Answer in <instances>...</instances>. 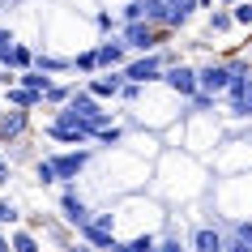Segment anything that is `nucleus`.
<instances>
[{
  "instance_id": "f257e3e1",
  "label": "nucleus",
  "mask_w": 252,
  "mask_h": 252,
  "mask_svg": "<svg viewBox=\"0 0 252 252\" xmlns=\"http://www.w3.org/2000/svg\"><path fill=\"white\" fill-rule=\"evenodd\" d=\"M43 133L52 137V141H64V146H90V141H94V124H86V120L73 116L68 107H60Z\"/></svg>"
},
{
  "instance_id": "f03ea898",
  "label": "nucleus",
  "mask_w": 252,
  "mask_h": 252,
  "mask_svg": "<svg viewBox=\"0 0 252 252\" xmlns=\"http://www.w3.org/2000/svg\"><path fill=\"white\" fill-rule=\"evenodd\" d=\"M175 56L171 52H141L137 60H128V64L120 68L124 73V81H137V86H154V81L162 77V68L171 64Z\"/></svg>"
},
{
  "instance_id": "7ed1b4c3",
  "label": "nucleus",
  "mask_w": 252,
  "mask_h": 252,
  "mask_svg": "<svg viewBox=\"0 0 252 252\" xmlns=\"http://www.w3.org/2000/svg\"><path fill=\"white\" fill-rule=\"evenodd\" d=\"M77 235H81V244H90V248L111 252V244H116V214H111V210L90 214V218L77 226Z\"/></svg>"
},
{
  "instance_id": "20e7f679",
  "label": "nucleus",
  "mask_w": 252,
  "mask_h": 252,
  "mask_svg": "<svg viewBox=\"0 0 252 252\" xmlns=\"http://www.w3.org/2000/svg\"><path fill=\"white\" fill-rule=\"evenodd\" d=\"M171 30L154 26V22H124L120 26V39L128 43V52H158V43L167 39Z\"/></svg>"
},
{
  "instance_id": "39448f33",
  "label": "nucleus",
  "mask_w": 252,
  "mask_h": 252,
  "mask_svg": "<svg viewBox=\"0 0 252 252\" xmlns=\"http://www.w3.org/2000/svg\"><path fill=\"white\" fill-rule=\"evenodd\" d=\"M68 111H73V116H81L86 120V124H94V128H103V124H111V111H107L103 103H98V98H94L90 90H86V86H73V94H68Z\"/></svg>"
},
{
  "instance_id": "423d86ee",
  "label": "nucleus",
  "mask_w": 252,
  "mask_h": 252,
  "mask_svg": "<svg viewBox=\"0 0 252 252\" xmlns=\"http://www.w3.org/2000/svg\"><path fill=\"white\" fill-rule=\"evenodd\" d=\"M56 167V184H77V175L90 167V150H64V154H47Z\"/></svg>"
},
{
  "instance_id": "0eeeda50",
  "label": "nucleus",
  "mask_w": 252,
  "mask_h": 252,
  "mask_svg": "<svg viewBox=\"0 0 252 252\" xmlns=\"http://www.w3.org/2000/svg\"><path fill=\"white\" fill-rule=\"evenodd\" d=\"M158 81H162L171 94H180V98H192V94H197V68L184 64V60H171V64L162 68Z\"/></svg>"
},
{
  "instance_id": "6e6552de",
  "label": "nucleus",
  "mask_w": 252,
  "mask_h": 252,
  "mask_svg": "<svg viewBox=\"0 0 252 252\" xmlns=\"http://www.w3.org/2000/svg\"><path fill=\"white\" fill-rule=\"evenodd\" d=\"M226 86H231V60H226V64H201V68H197V90H201V94L222 98Z\"/></svg>"
},
{
  "instance_id": "1a4fd4ad",
  "label": "nucleus",
  "mask_w": 252,
  "mask_h": 252,
  "mask_svg": "<svg viewBox=\"0 0 252 252\" xmlns=\"http://www.w3.org/2000/svg\"><path fill=\"white\" fill-rule=\"evenodd\" d=\"M94 60H98V73H107V68H124V64H128V43L120 39V34L94 43Z\"/></svg>"
},
{
  "instance_id": "9d476101",
  "label": "nucleus",
  "mask_w": 252,
  "mask_h": 252,
  "mask_svg": "<svg viewBox=\"0 0 252 252\" xmlns=\"http://www.w3.org/2000/svg\"><path fill=\"white\" fill-rule=\"evenodd\" d=\"M90 205L81 201V192H77V184H64V192H60V218H64L68 226H81L86 218H90Z\"/></svg>"
},
{
  "instance_id": "9b49d317",
  "label": "nucleus",
  "mask_w": 252,
  "mask_h": 252,
  "mask_svg": "<svg viewBox=\"0 0 252 252\" xmlns=\"http://www.w3.org/2000/svg\"><path fill=\"white\" fill-rule=\"evenodd\" d=\"M120 86H124V73L120 68H107V73H94L90 81H86V90L103 103V98H120Z\"/></svg>"
},
{
  "instance_id": "f8f14e48",
  "label": "nucleus",
  "mask_w": 252,
  "mask_h": 252,
  "mask_svg": "<svg viewBox=\"0 0 252 252\" xmlns=\"http://www.w3.org/2000/svg\"><path fill=\"white\" fill-rule=\"evenodd\" d=\"M188 252H222V231H214V226H197V231L188 235Z\"/></svg>"
},
{
  "instance_id": "ddd939ff",
  "label": "nucleus",
  "mask_w": 252,
  "mask_h": 252,
  "mask_svg": "<svg viewBox=\"0 0 252 252\" xmlns=\"http://www.w3.org/2000/svg\"><path fill=\"white\" fill-rule=\"evenodd\" d=\"M4 107H17V111H34V107H43V94L26 90V86H4Z\"/></svg>"
},
{
  "instance_id": "4468645a",
  "label": "nucleus",
  "mask_w": 252,
  "mask_h": 252,
  "mask_svg": "<svg viewBox=\"0 0 252 252\" xmlns=\"http://www.w3.org/2000/svg\"><path fill=\"white\" fill-rule=\"evenodd\" d=\"M26 133V111H0V141H17Z\"/></svg>"
},
{
  "instance_id": "2eb2a0df",
  "label": "nucleus",
  "mask_w": 252,
  "mask_h": 252,
  "mask_svg": "<svg viewBox=\"0 0 252 252\" xmlns=\"http://www.w3.org/2000/svg\"><path fill=\"white\" fill-rule=\"evenodd\" d=\"M30 68H39V73H73V60H64V56H52V52H34V64Z\"/></svg>"
},
{
  "instance_id": "dca6fc26",
  "label": "nucleus",
  "mask_w": 252,
  "mask_h": 252,
  "mask_svg": "<svg viewBox=\"0 0 252 252\" xmlns=\"http://www.w3.org/2000/svg\"><path fill=\"white\" fill-rule=\"evenodd\" d=\"M13 86H26V90H34V94H47L52 77L39 73V68H22V73H13Z\"/></svg>"
},
{
  "instance_id": "f3484780",
  "label": "nucleus",
  "mask_w": 252,
  "mask_h": 252,
  "mask_svg": "<svg viewBox=\"0 0 252 252\" xmlns=\"http://www.w3.org/2000/svg\"><path fill=\"white\" fill-rule=\"evenodd\" d=\"M111 252H158V239L154 235H133V239H116Z\"/></svg>"
},
{
  "instance_id": "a211bd4d",
  "label": "nucleus",
  "mask_w": 252,
  "mask_h": 252,
  "mask_svg": "<svg viewBox=\"0 0 252 252\" xmlns=\"http://www.w3.org/2000/svg\"><path fill=\"white\" fill-rule=\"evenodd\" d=\"M226 111H231L235 120H252V77L244 81V90H239L235 103H226Z\"/></svg>"
},
{
  "instance_id": "6ab92c4d",
  "label": "nucleus",
  "mask_w": 252,
  "mask_h": 252,
  "mask_svg": "<svg viewBox=\"0 0 252 252\" xmlns=\"http://www.w3.org/2000/svg\"><path fill=\"white\" fill-rule=\"evenodd\" d=\"M34 64V52H30L26 43H13V52H9V73H22V68Z\"/></svg>"
},
{
  "instance_id": "aec40b11",
  "label": "nucleus",
  "mask_w": 252,
  "mask_h": 252,
  "mask_svg": "<svg viewBox=\"0 0 252 252\" xmlns=\"http://www.w3.org/2000/svg\"><path fill=\"white\" fill-rule=\"evenodd\" d=\"M94 141H98V146H120V141H124V128H120L116 120H111V124H103V128H94Z\"/></svg>"
},
{
  "instance_id": "412c9836",
  "label": "nucleus",
  "mask_w": 252,
  "mask_h": 252,
  "mask_svg": "<svg viewBox=\"0 0 252 252\" xmlns=\"http://www.w3.org/2000/svg\"><path fill=\"white\" fill-rule=\"evenodd\" d=\"M9 248L13 252H39V239H34V231H13L9 235Z\"/></svg>"
},
{
  "instance_id": "4be33fe9",
  "label": "nucleus",
  "mask_w": 252,
  "mask_h": 252,
  "mask_svg": "<svg viewBox=\"0 0 252 252\" xmlns=\"http://www.w3.org/2000/svg\"><path fill=\"white\" fill-rule=\"evenodd\" d=\"M68 94H73V86H56V81H52V86H47V94H43V103H47V107H64Z\"/></svg>"
},
{
  "instance_id": "5701e85b",
  "label": "nucleus",
  "mask_w": 252,
  "mask_h": 252,
  "mask_svg": "<svg viewBox=\"0 0 252 252\" xmlns=\"http://www.w3.org/2000/svg\"><path fill=\"white\" fill-rule=\"evenodd\" d=\"M73 73H98V60H94V47L73 56Z\"/></svg>"
},
{
  "instance_id": "b1692460",
  "label": "nucleus",
  "mask_w": 252,
  "mask_h": 252,
  "mask_svg": "<svg viewBox=\"0 0 252 252\" xmlns=\"http://www.w3.org/2000/svg\"><path fill=\"white\" fill-rule=\"evenodd\" d=\"M231 26H235V22H231L226 9H210V34H226Z\"/></svg>"
},
{
  "instance_id": "393cba45",
  "label": "nucleus",
  "mask_w": 252,
  "mask_h": 252,
  "mask_svg": "<svg viewBox=\"0 0 252 252\" xmlns=\"http://www.w3.org/2000/svg\"><path fill=\"white\" fill-rule=\"evenodd\" d=\"M231 22L235 26H252V0H235L231 4Z\"/></svg>"
},
{
  "instance_id": "a878e982",
  "label": "nucleus",
  "mask_w": 252,
  "mask_h": 252,
  "mask_svg": "<svg viewBox=\"0 0 252 252\" xmlns=\"http://www.w3.org/2000/svg\"><path fill=\"white\" fill-rule=\"evenodd\" d=\"M34 180H39L43 188L56 184V167H52V158H39V162H34Z\"/></svg>"
},
{
  "instance_id": "bb28decb",
  "label": "nucleus",
  "mask_w": 252,
  "mask_h": 252,
  "mask_svg": "<svg viewBox=\"0 0 252 252\" xmlns=\"http://www.w3.org/2000/svg\"><path fill=\"white\" fill-rule=\"evenodd\" d=\"M17 218H22V210H17L13 201H0V226H13Z\"/></svg>"
},
{
  "instance_id": "cd10ccee",
  "label": "nucleus",
  "mask_w": 252,
  "mask_h": 252,
  "mask_svg": "<svg viewBox=\"0 0 252 252\" xmlns=\"http://www.w3.org/2000/svg\"><path fill=\"white\" fill-rule=\"evenodd\" d=\"M141 90H146V86H137V81H124V86H120V103H137V98H141Z\"/></svg>"
},
{
  "instance_id": "c85d7f7f",
  "label": "nucleus",
  "mask_w": 252,
  "mask_h": 252,
  "mask_svg": "<svg viewBox=\"0 0 252 252\" xmlns=\"http://www.w3.org/2000/svg\"><path fill=\"white\" fill-rule=\"evenodd\" d=\"M158 252H188V248L180 244V235L171 231V235H162V239H158Z\"/></svg>"
},
{
  "instance_id": "c756f323",
  "label": "nucleus",
  "mask_w": 252,
  "mask_h": 252,
  "mask_svg": "<svg viewBox=\"0 0 252 252\" xmlns=\"http://www.w3.org/2000/svg\"><path fill=\"white\" fill-rule=\"evenodd\" d=\"M94 26L103 30V34H111V30H116V17L107 13V9H98V13H94Z\"/></svg>"
},
{
  "instance_id": "7c9ffc66",
  "label": "nucleus",
  "mask_w": 252,
  "mask_h": 252,
  "mask_svg": "<svg viewBox=\"0 0 252 252\" xmlns=\"http://www.w3.org/2000/svg\"><path fill=\"white\" fill-rule=\"evenodd\" d=\"M9 175H13V167H9V158H0V188L9 184Z\"/></svg>"
},
{
  "instance_id": "2f4dec72",
  "label": "nucleus",
  "mask_w": 252,
  "mask_h": 252,
  "mask_svg": "<svg viewBox=\"0 0 252 252\" xmlns=\"http://www.w3.org/2000/svg\"><path fill=\"white\" fill-rule=\"evenodd\" d=\"M0 86H13V73H9L4 64H0Z\"/></svg>"
},
{
  "instance_id": "473e14b6",
  "label": "nucleus",
  "mask_w": 252,
  "mask_h": 252,
  "mask_svg": "<svg viewBox=\"0 0 252 252\" xmlns=\"http://www.w3.org/2000/svg\"><path fill=\"white\" fill-rule=\"evenodd\" d=\"M68 252H98V248H90V244H68Z\"/></svg>"
},
{
  "instance_id": "72a5a7b5",
  "label": "nucleus",
  "mask_w": 252,
  "mask_h": 252,
  "mask_svg": "<svg viewBox=\"0 0 252 252\" xmlns=\"http://www.w3.org/2000/svg\"><path fill=\"white\" fill-rule=\"evenodd\" d=\"M0 252H13V248H9V235H4V226H0Z\"/></svg>"
},
{
  "instance_id": "f704fd0d",
  "label": "nucleus",
  "mask_w": 252,
  "mask_h": 252,
  "mask_svg": "<svg viewBox=\"0 0 252 252\" xmlns=\"http://www.w3.org/2000/svg\"><path fill=\"white\" fill-rule=\"evenodd\" d=\"M210 4H214V0H197V9H210Z\"/></svg>"
},
{
  "instance_id": "c9c22d12",
  "label": "nucleus",
  "mask_w": 252,
  "mask_h": 252,
  "mask_svg": "<svg viewBox=\"0 0 252 252\" xmlns=\"http://www.w3.org/2000/svg\"><path fill=\"white\" fill-rule=\"evenodd\" d=\"M222 4H235V0H222Z\"/></svg>"
}]
</instances>
